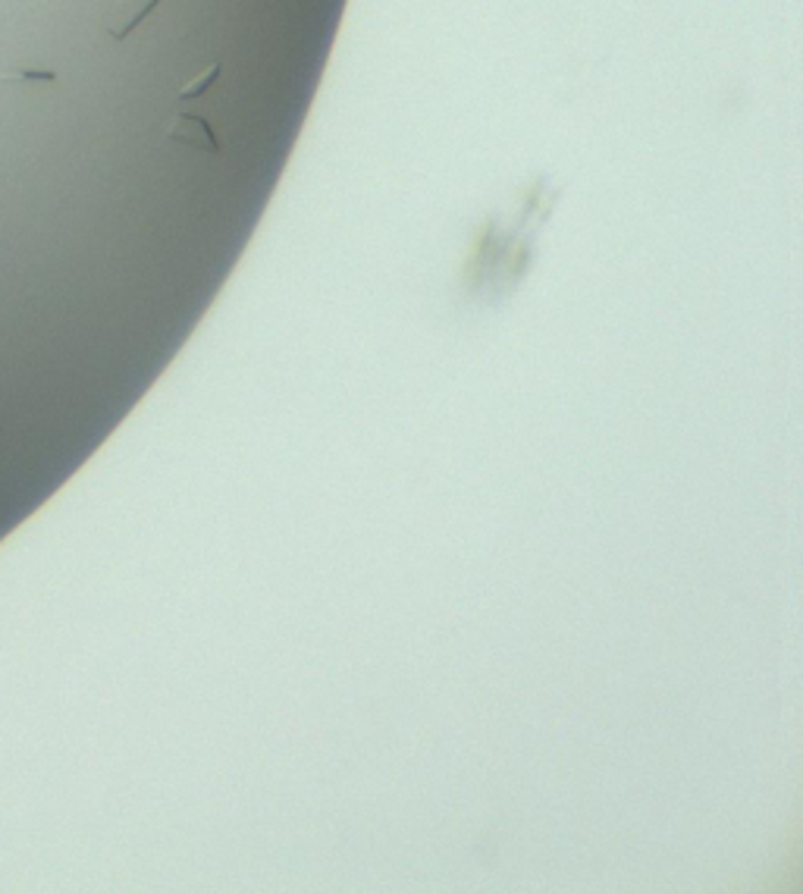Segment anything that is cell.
<instances>
[{
  "instance_id": "cell-1",
  "label": "cell",
  "mask_w": 803,
  "mask_h": 894,
  "mask_svg": "<svg viewBox=\"0 0 803 894\" xmlns=\"http://www.w3.org/2000/svg\"><path fill=\"white\" fill-rule=\"evenodd\" d=\"M166 138L170 141H179V145H189L201 154H221V141L214 136L211 123L198 113H179L170 126H166Z\"/></svg>"
},
{
  "instance_id": "cell-2",
  "label": "cell",
  "mask_w": 803,
  "mask_h": 894,
  "mask_svg": "<svg viewBox=\"0 0 803 894\" xmlns=\"http://www.w3.org/2000/svg\"><path fill=\"white\" fill-rule=\"evenodd\" d=\"M158 3H161V0H120V3L113 7L111 16H108V23H104V32L111 35L113 41L129 38V35L151 16V10H154Z\"/></svg>"
},
{
  "instance_id": "cell-3",
  "label": "cell",
  "mask_w": 803,
  "mask_h": 894,
  "mask_svg": "<svg viewBox=\"0 0 803 894\" xmlns=\"http://www.w3.org/2000/svg\"><path fill=\"white\" fill-rule=\"evenodd\" d=\"M221 79V63L214 60V63H208L204 66V73H198L192 82H186L179 91H176V101L179 104H189V101H198V98H204L208 91H211V85Z\"/></svg>"
},
{
  "instance_id": "cell-4",
  "label": "cell",
  "mask_w": 803,
  "mask_h": 894,
  "mask_svg": "<svg viewBox=\"0 0 803 894\" xmlns=\"http://www.w3.org/2000/svg\"><path fill=\"white\" fill-rule=\"evenodd\" d=\"M54 70H45V66H13V70H3L0 82H54Z\"/></svg>"
}]
</instances>
